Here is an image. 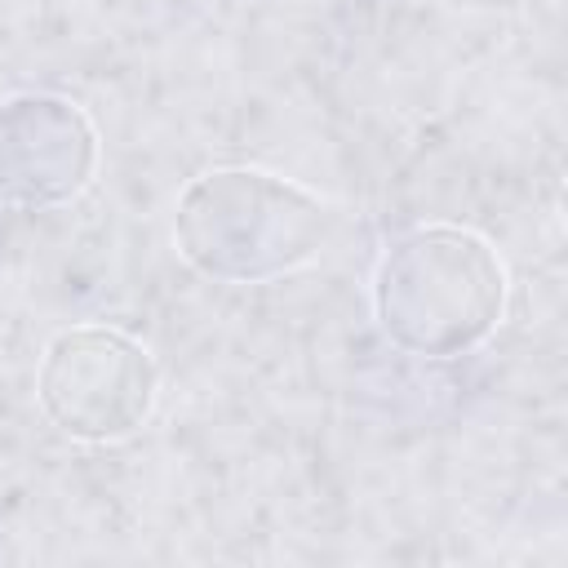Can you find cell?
I'll use <instances>...</instances> for the list:
<instances>
[{
	"mask_svg": "<svg viewBox=\"0 0 568 568\" xmlns=\"http://www.w3.org/2000/svg\"><path fill=\"white\" fill-rule=\"evenodd\" d=\"M36 399L62 435L115 444L146 426L160 399V368L138 337L106 324H75L44 346Z\"/></svg>",
	"mask_w": 568,
	"mask_h": 568,
	"instance_id": "3",
	"label": "cell"
},
{
	"mask_svg": "<svg viewBox=\"0 0 568 568\" xmlns=\"http://www.w3.org/2000/svg\"><path fill=\"white\" fill-rule=\"evenodd\" d=\"M333 231V209L262 169L200 173L173 217L191 266L222 280H271L306 266Z\"/></svg>",
	"mask_w": 568,
	"mask_h": 568,
	"instance_id": "1",
	"label": "cell"
},
{
	"mask_svg": "<svg viewBox=\"0 0 568 568\" xmlns=\"http://www.w3.org/2000/svg\"><path fill=\"white\" fill-rule=\"evenodd\" d=\"M373 302L399 346L448 359L501 324L506 266L475 231L417 226L386 248Z\"/></svg>",
	"mask_w": 568,
	"mask_h": 568,
	"instance_id": "2",
	"label": "cell"
},
{
	"mask_svg": "<svg viewBox=\"0 0 568 568\" xmlns=\"http://www.w3.org/2000/svg\"><path fill=\"white\" fill-rule=\"evenodd\" d=\"M98 164V133L84 111L53 93L0 102V195L49 204L75 195Z\"/></svg>",
	"mask_w": 568,
	"mask_h": 568,
	"instance_id": "4",
	"label": "cell"
}]
</instances>
